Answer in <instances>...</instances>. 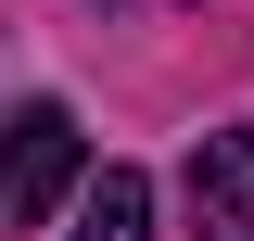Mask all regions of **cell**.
<instances>
[{
    "mask_svg": "<svg viewBox=\"0 0 254 241\" xmlns=\"http://www.w3.org/2000/svg\"><path fill=\"white\" fill-rule=\"evenodd\" d=\"M76 241H153V178H140V165H89V190H76Z\"/></svg>",
    "mask_w": 254,
    "mask_h": 241,
    "instance_id": "3957f363",
    "label": "cell"
},
{
    "mask_svg": "<svg viewBox=\"0 0 254 241\" xmlns=\"http://www.w3.org/2000/svg\"><path fill=\"white\" fill-rule=\"evenodd\" d=\"M190 229L203 241H254V127H216L190 152Z\"/></svg>",
    "mask_w": 254,
    "mask_h": 241,
    "instance_id": "7a4b0ae2",
    "label": "cell"
},
{
    "mask_svg": "<svg viewBox=\"0 0 254 241\" xmlns=\"http://www.w3.org/2000/svg\"><path fill=\"white\" fill-rule=\"evenodd\" d=\"M76 190H89L76 115H64V102H26V115H13V190H0V216H13V229H51Z\"/></svg>",
    "mask_w": 254,
    "mask_h": 241,
    "instance_id": "6da1fadb",
    "label": "cell"
}]
</instances>
